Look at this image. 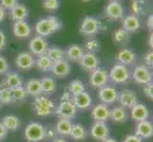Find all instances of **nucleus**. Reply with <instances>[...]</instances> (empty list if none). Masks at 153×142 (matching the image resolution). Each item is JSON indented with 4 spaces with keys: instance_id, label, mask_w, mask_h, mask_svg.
Listing matches in <instances>:
<instances>
[{
    "instance_id": "39",
    "label": "nucleus",
    "mask_w": 153,
    "mask_h": 142,
    "mask_svg": "<svg viewBox=\"0 0 153 142\" xmlns=\"http://www.w3.org/2000/svg\"><path fill=\"white\" fill-rule=\"evenodd\" d=\"M85 49L88 50V52H91L94 53L100 49V42L96 38L88 39L85 43Z\"/></svg>"
},
{
    "instance_id": "12",
    "label": "nucleus",
    "mask_w": 153,
    "mask_h": 142,
    "mask_svg": "<svg viewBox=\"0 0 153 142\" xmlns=\"http://www.w3.org/2000/svg\"><path fill=\"white\" fill-rule=\"evenodd\" d=\"M120 106L126 108V110L133 107L136 103H138V99L137 95L134 91L129 90V89H125L118 93V99Z\"/></svg>"
},
{
    "instance_id": "1",
    "label": "nucleus",
    "mask_w": 153,
    "mask_h": 142,
    "mask_svg": "<svg viewBox=\"0 0 153 142\" xmlns=\"http://www.w3.org/2000/svg\"><path fill=\"white\" fill-rule=\"evenodd\" d=\"M62 28V22L56 16H48L45 18H41L35 24V32L37 35L45 37L51 34H53L60 30Z\"/></svg>"
},
{
    "instance_id": "31",
    "label": "nucleus",
    "mask_w": 153,
    "mask_h": 142,
    "mask_svg": "<svg viewBox=\"0 0 153 142\" xmlns=\"http://www.w3.org/2000/svg\"><path fill=\"white\" fill-rule=\"evenodd\" d=\"M84 53L85 52H84L83 47L75 44L70 46L65 51V55L67 59L73 62H79V60L81 59V57L83 56Z\"/></svg>"
},
{
    "instance_id": "19",
    "label": "nucleus",
    "mask_w": 153,
    "mask_h": 142,
    "mask_svg": "<svg viewBox=\"0 0 153 142\" xmlns=\"http://www.w3.org/2000/svg\"><path fill=\"white\" fill-rule=\"evenodd\" d=\"M23 85V79L17 72L8 71L5 79L0 83V87H8L10 89Z\"/></svg>"
},
{
    "instance_id": "10",
    "label": "nucleus",
    "mask_w": 153,
    "mask_h": 142,
    "mask_svg": "<svg viewBox=\"0 0 153 142\" xmlns=\"http://www.w3.org/2000/svg\"><path fill=\"white\" fill-rule=\"evenodd\" d=\"M29 49L31 54L33 56L38 57L47 53V50L49 49V44L44 37L36 35L33 38L30 39L29 44Z\"/></svg>"
},
{
    "instance_id": "43",
    "label": "nucleus",
    "mask_w": 153,
    "mask_h": 142,
    "mask_svg": "<svg viewBox=\"0 0 153 142\" xmlns=\"http://www.w3.org/2000/svg\"><path fill=\"white\" fill-rule=\"evenodd\" d=\"M0 5L5 9V10H13L16 5L18 4L17 0H0Z\"/></svg>"
},
{
    "instance_id": "52",
    "label": "nucleus",
    "mask_w": 153,
    "mask_h": 142,
    "mask_svg": "<svg viewBox=\"0 0 153 142\" xmlns=\"http://www.w3.org/2000/svg\"><path fill=\"white\" fill-rule=\"evenodd\" d=\"M5 17H6V10L0 5V23L4 21Z\"/></svg>"
},
{
    "instance_id": "47",
    "label": "nucleus",
    "mask_w": 153,
    "mask_h": 142,
    "mask_svg": "<svg viewBox=\"0 0 153 142\" xmlns=\"http://www.w3.org/2000/svg\"><path fill=\"white\" fill-rule=\"evenodd\" d=\"M123 142H143V139L136 135H128L126 136Z\"/></svg>"
},
{
    "instance_id": "14",
    "label": "nucleus",
    "mask_w": 153,
    "mask_h": 142,
    "mask_svg": "<svg viewBox=\"0 0 153 142\" xmlns=\"http://www.w3.org/2000/svg\"><path fill=\"white\" fill-rule=\"evenodd\" d=\"M15 65L21 70H30L35 65V58L30 52H21L15 58Z\"/></svg>"
},
{
    "instance_id": "17",
    "label": "nucleus",
    "mask_w": 153,
    "mask_h": 142,
    "mask_svg": "<svg viewBox=\"0 0 153 142\" xmlns=\"http://www.w3.org/2000/svg\"><path fill=\"white\" fill-rule=\"evenodd\" d=\"M129 114H130L131 119H133L136 122L149 119L150 116L149 109L147 108L146 105L143 103H136L133 107L130 108Z\"/></svg>"
},
{
    "instance_id": "58",
    "label": "nucleus",
    "mask_w": 153,
    "mask_h": 142,
    "mask_svg": "<svg viewBox=\"0 0 153 142\" xmlns=\"http://www.w3.org/2000/svg\"><path fill=\"white\" fill-rule=\"evenodd\" d=\"M110 1H117V0H110Z\"/></svg>"
},
{
    "instance_id": "53",
    "label": "nucleus",
    "mask_w": 153,
    "mask_h": 142,
    "mask_svg": "<svg viewBox=\"0 0 153 142\" xmlns=\"http://www.w3.org/2000/svg\"><path fill=\"white\" fill-rule=\"evenodd\" d=\"M51 142H68V141L63 138H55Z\"/></svg>"
},
{
    "instance_id": "36",
    "label": "nucleus",
    "mask_w": 153,
    "mask_h": 142,
    "mask_svg": "<svg viewBox=\"0 0 153 142\" xmlns=\"http://www.w3.org/2000/svg\"><path fill=\"white\" fill-rule=\"evenodd\" d=\"M10 94H12L13 103V102H22L28 97V94L26 92L24 86H18L15 88L10 89Z\"/></svg>"
},
{
    "instance_id": "28",
    "label": "nucleus",
    "mask_w": 153,
    "mask_h": 142,
    "mask_svg": "<svg viewBox=\"0 0 153 142\" xmlns=\"http://www.w3.org/2000/svg\"><path fill=\"white\" fill-rule=\"evenodd\" d=\"M72 125L73 123L71 119L59 118L54 127H55V131L57 135H59L61 136H68L71 134Z\"/></svg>"
},
{
    "instance_id": "2",
    "label": "nucleus",
    "mask_w": 153,
    "mask_h": 142,
    "mask_svg": "<svg viewBox=\"0 0 153 142\" xmlns=\"http://www.w3.org/2000/svg\"><path fill=\"white\" fill-rule=\"evenodd\" d=\"M33 109L36 116L46 118L54 113L55 104L49 97L40 95L34 98V101L33 102Z\"/></svg>"
},
{
    "instance_id": "7",
    "label": "nucleus",
    "mask_w": 153,
    "mask_h": 142,
    "mask_svg": "<svg viewBox=\"0 0 153 142\" xmlns=\"http://www.w3.org/2000/svg\"><path fill=\"white\" fill-rule=\"evenodd\" d=\"M108 72L102 67H98L94 69L91 72V75H89V85L93 88L100 89L108 85Z\"/></svg>"
},
{
    "instance_id": "5",
    "label": "nucleus",
    "mask_w": 153,
    "mask_h": 142,
    "mask_svg": "<svg viewBox=\"0 0 153 142\" xmlns=\"http://www.w3.org/2000/svg\"><path fill=\"white\" fill-rule=\"evenodd\" d=\"M130 78H132V80L138 85H145L152 82V73L145 65H139L130 72Z\"/></svg>"
},
{
    "instance_id": "35",
    "label": "nucleus",
    "mask_w": 153,
    "mask_h": 142,
    "mask_svg": "<svg viewBox=\"0 0 153 142\" xmlns=\"http://www.w3.org/2000/svg\"><path fill=\"white\" fill-rule=\"evenodd\" d=\"M46 55L50 58L52 63H56V62H59V61L66 59L65 51L62 49H60V47H57V46L49 47L48 50H47Z\"/></svg>"
},
{
    "instance_id": "40",
    "label": "nucleus",
    "mask_w": 153,
    "mask_h": 142,
    "mask_svg": "<svg viewBox=\"0 0 153 142\" xmlns=\"http://www.w3.org/2000/svg\"><path fill=\"white\" fill-rule=\"evenodd\" d=\"M43 7L47 10L53 12V10H58V8L60 7V1L59 0H44Z\"/></svg>"
},
{
    "instance_id": "41",
    "label": "nucleus",
    "mask_w": 153,
    "mask_h": 142,
    "mask_svg": "<svg viewBox=\"0 0 153 142\" xmlns=\"http://www.w3.org/2000/svg\"><path fill=\"white\" fill-rule=\"evenodd\" d=\"M131 10L134 13V15H139V14H143L144 12V7H143V3L140 0H133L132 4H131Z\"/></svg>"
},
{
    "instance_id": "9",
    "label": "nucleus",
    "mask_w": 153,
    "mask_h": 142,
    "mask_svg": "<svg viewBox=\"0 0 153 142\" xmlns=\"http://www.w3.org/2000/svg\"><path fill=\"white\" fill-rule=\"evenodd\" d=\"M89 135L93 139L97 141H103L105 138H109L110 128L107 122L94 121V123L91 125V130H89Z\"/></svg>"
},
{
    "instance_id": "11",
    "label": "nucleus",
    "mask_w": 153,
    "mask_h": 142,
    "mask_svg": "<svg viewBox=\"0 0 153 142\" xmlns=\"http://www.w3.org/2000/svg\"><path fill=\"white\" fill-rule=\"evenodd\" d=\"M118 91L117 89L113 86L105 85L99 89L98 91V98L102 103L105 104H112L117 102L118 99Z\"/></svg>"
},
{
    "instance_id": "24",
    "label": "nucleus",
    "mask_w": 153,
    "mask_h": 142,
    "mask_svg": "<svg viewBox=\"0 0 153 142\" xmlns=\"http://www.w3.org/2000/svg\"><path fill=\"white\" fill-rule=\"evenodd\" d=\"M116 59H117L119 64L128 66L134 65V63L136 61V55L131 49H123L118 52L117 56H116Z\"/></svg>"
},
{
    "instance_id": "8",
    "label": "nucleus",
    "mask_w": 153,
    "mask_h": 142,
    "mask_svg": "<svg viewBox=\"0 0 153 142\" xmlns=\"http://www.w3.org/2000/svg\"><path fill=\"white\" fill-rule=\"evenodd\" d=\"M100 29H101V23L98 19L93 16H86L81 22L79 32L84 35L92 36L97 34Z\"/></svg>"
},
{
    "instance_id": "34",
    "label": "nucleus",
    "mask_w": 153,
    "mask_h": 142,
    "mask_svg": "<svg viewBox=\"0 0 153 142\" xmlns=\"http://www.w3.org/2000/svg\"><path fill=\"white\" fill-rule=\"evenodd\" d=\"M52 64H53V63L51 62V60L46 54L38 56L37 59H35V66L42 72L51 71L52 67Z\"/></svg>"
},
{
    "instance_id": "50",
    "label": "nucleus",
    "mask_w": 153,
    "mask_h": 142,
    "mask_svg": "<svg viewBox=\"0 0 153 142\" xmlns=\"http://www.w3.org/2000/svg\"><path fill=\"white\" fill-rule=\"evenodd\" d=\"M70 99H72V96L71 95V93L67 90V91H65L64 93H63L62 97H61V102H63V101H70Z\"/></svg>"
},
{
    "instance_id": "29",
    "label": "nucleus",
    "mask_w": 153,
    "mask_h": 142,
    "mask_svg": "<svg viewBox=\"0 0 153 142\" xmlns=\"http://www.w3.org/2000/svg\"><path fill=\"white\" fill-rule=\"evenodd\" d=\"M26 92H27L28 96L31 97H38L42 95V89H41V83L40 80L38 79H30L27 82L26 85L24 86Z\"/></svg>"
},
{
    "instance_id": "33",
    "label": "nucleus",
    "mask_w": 153,
    "mask_h": 142,
    "mask_svg": "<svg viewBox=\"0 0 153 142\" xmlns=\"http://www.w3.org/2000/svg\"><path fill=\"white\" fill-rule=\"evenodd\" d=\"M68 91L71 93L72 97H75V96H78V95L82 94L83 92H85L86 86L81 80L75 79V80H72L70 82V85L68 86Z\"/></svg>"
},
{
    "instance_id": "15",
    "label": "nucleus",
    "mask_w": 153,
    "mask_h": 142,
    "mask_svg": "<svg viewBox=\"0 0 153 142\" xmlns=\"http://www.w3.org/2000/svg\"><path fill=\"white\" fill-rule=\"evenodd\" d=\"M79 64L84 70L91 72L94 69L99 67V58L95 55V53H91V52H86L84 53L81 59L79 60Z\"/></svg>"
},
{
    "instance_id": "48",
    "label": "nucleus",
    "mask_w": 153,
    "mask_h": 142,
    "mask_svg": "<svg viewBox=\"0 0 153 142\" xmlns=\"http://www.w3.org/2000/svg\"><path fill=\"white\" fill-rule=\"evenodd\" d=\"M7 45V38L6 35L3 32V31L0 29V50H2L5 49V46Z\"/></svg>"
},
{
    "instance_id": "45",
    "label": "nucleus",
    "mask_w": 153,
    "mask_h": 142,
    "mask_svg": "<svg viewBox=\"0 0 153 142\" xmlns=\"http://www.w3.org/2000/svg\"><path fill=\"white\" fill-rule=\"evenodd\" d=\"M9 71V63L4 57L0 56V75L6 74Z\"/></svg>"
},
{
    "instance_id": "23",
    "label": "nucleus",
    "mask_w": 153,
    "mask_h": 142,
    "mask_svg": "<svg viewBox=\"0 0 153 142\" xmlns=\"http://www.w3.org/2000/svg\"><path fill=\"white\" fill-rule=\"evenodd\" d=\"M122 26H123L122 29H124L125 30L130 33V32H135V31L138 30L141 27V23L138 16H136L134 14H128L123 17Z\"/></svg>"
},
{
    "instance_id": "59",
    "label": "nucleus",
    "mask_w": 153,
    "mask_h": 142,
    "mask_svg": "<svg viewBox=\"0 0 153 142\" xmlns=\"http://www.w3.org/2000/svg\"><path fill=\"white\" fill-rule=\"evenodd\" d=\"M140 1H143V0H140Z\"/></svg>"
},
{
    "instance_id": "32",
    "label": "nucleus",
    "mask_w": 153,
    "mask_h": 142,
    "mask_svg": "<svg viewBox=\"0 0 153 142\" xmlns=\"http://www.w3.org/2000/svg\"><path fill=\"white\" fill-rule=\"evenodd\" d=\"M88 131L81 123H75L72 125L70 136L75 141H83L87 138Z\"/></svg>"
},
{
    "instance_id": "21",
    "label": "nucleus",
    "mask_w": 153,
    "mask_h": 142,
    "mask_svg": "<svg viewBox=\"0 0 153 142\" xmlns=\"http://www.w3.org/2000/svg\"><path fill=\"white\" fill-rule=\"evenodd\" d=\"M13 31L17 38L25 39L30 36L31 28L26 21H15L13 26Z\"/></svg>"
},
{
    "instance_id": "22",
    "label": "nucleus",
    "mask_w": 153,
    "mask_h": 142,
    "mask_svg": "<svg viewBox=\"0 0 153 142\" xmlns=\"http://www.w3.org/2000/svg\"><path fill=\"white\" fill-rule=\"evenodd\" d=\"M72 102L76 106L77 110H83V111L89 109L92 105L91 96L86 91L78 95V96L72 97Z\"/></svg>"
},
{
    "instance_id": "18",
    "label": "nucleus",
    "mask_w": 153,
    "mask_h": 142,
    "mask_svg": "<svg viewBox=\"0 0 153 142\" xmlns=\"http://www.w3.org/2000/svg\"><path fill=\"white\" fill-rule=\"evenodd\" d=\"M142 139L150 138L153 135V124L149 119L143 120V121L137 122L135 126V134Z\"/></svg>"
},
{
    "instance_id": "42",
    "label": "nucleus",
    "mask_w": 153,
    "mask_h": 142,
    "mask_svg": "<svg viewBox=\"0 0 153 142\" xmlns=\"http://www.w3.org/2000/svg\"><path fill=\"white\" fill-rule=\"evenodd\" d=\"M57 135V133L55 131V127L51 125H48L47 127H45V138L53 140Z\"/></svg>"
},
{
    "instance_id": "49",
    "label": "nucleus",
    "mask_w": 153,
    "mask_h": 142,
    "mask_svg": "<svg viewBox=\"0 0 153 142\" xmlns=\"http://www.w3.org/2000/svg\"><path fill=\"white\" fill-rule=\"evenodd\" d=\"M8 135V130L5 128V126L2 124V122H0V141L4 140L7 138Z\"/></svg>"
},
{
    "instance_id": "54",
    "label": "nucleus",
    "mask_w": 153,
    "mask_h": 142,
    "mask_svg": "<svg viewBox=\"0 0 153 142\" xmlns=\"http://www.w3.org/2000/svg\"><path fill=\"white\" fill-rule=\"evenodd\" d=\"M149 46L151 47H153V34H150L149 35Z\"/></svg>"
},
{
    "instance_id": "16",
    "label": "nucleus",
    "mask_w": 153,
    "mask_h": 142,
    "mask_svg": "<svg viewBox=\"0 0 153 142\" xmlns=\"http://www.w3.org/2000/svg\"><path fill=\"white\" fill-rule=\"evenodd\" d=\"M109 113L110 109L107 104L105 103H98L91 109V118L94 121L99 122H107L109 119Z\"/></svg>"
},
{
    "instance_id": "20",
    "label": "nucleus",
    "mask_w": 153,
    "mask_h": 142,
    "mask_svg": "<svg viewBox=\"0 0 153 142\" xmlns=\"http://www.w3.org/2000/svg\"><path fill=\"white\" fill-rule=\"evenodd\" d=\"M71 66L66 59L52 64L51 72L57 78H65L71 73Z\"/></svg>"
},
{
    "instance_id": "55",
    "label": "nucleus",
    "mask_w": 153,
    "mask_h": 142,
    "mask_svg": "<svg viewBox=\"0 0 153 142\" xmlns=\"http://www.w3.org/2000/svg\"><path fill=\"white\" fill-rule=\"evenodd\" d=\"M101 142H118L116 139L112 138H105V140L101 141Z\"/></svg>"
},
{
    "instance_id": "3",
    "label": "nucleus",
    "mask_w": 153,
    "mask_h": 142,
    "mask_svg": "<svg viewBox=\"0 0 153 142\" xmlns=\"http://www.w3.org/2000/svg\"><path fill=\"white\" fill-rule=\"evenodd\" d=\"M24 136L29 142H41L45 139V126L37 121L26 125Z\"/></svg>"
},
{
    "instance_id": "6",
    "label": "nucleus",
    "mask_w": 153,
    "mask_h": 142,
    "mask_svg": "<svg viewBox=\"0 0 153 142\" xmlns=\"http://www.w3.org/2000/svg\"><path fill=\"white\" fill-rule=\"evenodd\" d=\"M77 111L78 110L73 103L72 99L60 102V103L58 104V106L54 110L56 116L59 118H66L71 120L75 118Z\"/></svg>"
},
{
    "instance_id": "26",
    "label": "nucleus",
    "mask_w": 153,
    "mask_h": 142,
    "mask_svg": "<svg viewBox=\"0 0 153 142\" xmlns=\"http://www.w3.org/2000/svg\"><path fill=\"white\" fill-rule=\"evenodd\" d=\"M42 95L45 96H51L54 94L57 90V83L55 80L51 77H43L40 80Z\"/></svg>"
},
{
    "instance_id": "57",
    "label": "nucleus",
    "mask_w": 153,
    "mask_h": 142,
    "mask_svg": "<svg viewBox=\"0 0 153 142\" xmlns=\"http://www.w3.org/2000/svg\"><path fill=\"white\" fill-rule=\"evenodd\" d=\"M82 1H85V2H88V1H91V0H82Z\"/></svg>"
},
{
    "instance_id": "44",
    "label": "nucleus",
    "mask_w": 153,
    "mask_h": 142,
    "mask_svg": "<svg viewBox=\"0 0 153 142\" xmlns=\"http://www.w3.org/2000/svg\"><path fill=\"white\" fill-rule=\"evenodd\" d=\"M143 91H144L145 96L149 99H150V101H152V99H153V83H152V82L144 85Z\"/></svg>"
},
{
    "instance_id": "27",
    "label": "nucleus",
    "mask_w": 153,
    "mask_h": 142,
    "mask_svg": "<svg viewBox=\"0 0 153 142\" xmlns=\"http://www.w3.org/2000/svg\"><path fill=\"white\" fill-rule=\"evenodd\" d=\"M10 16L14 21H25L29 16V10L23 4H17L10 10Z\"/></svg>"
},
{
    "instance_id": "51",
    "label": "nucleus",
    "mask_w": 153,
    "mask_h": 142,
    "mask_svg": "<svg viewBox=\"0 0 153 142\" xmlns=\"http://www.w3.org/2000/svg\"><path fill=\"white\" fill-rule=\"evenodd\" d=\"M146 27L150 30L153 29V15L152 14H149V17L146 19Z\"/></svg>"
},
{
    "instance_id": "13",
    "label": "nucleus",
    "mask_w": 153,
    "mask_h": 142,
    "mask_svg": "<svg viewBox=\"0 0 153 142\" xmlns=\"http://www.w3.org/2000/svg\"><path fill=\"white\" fill-rule=\"evenodd\" d=\"M105 16L110 20H121L125 15V10L118 1H110L105 10Z\"/></svg>"
},
{
    "instance_id": "4",
    "label": "nucleus",
    "mask_w": 153,
    "mask_h": 142,
    "mask_svg": "<svg viewBox=\"0 0 153 142\" xmlns=\"http://www.w3.org/2000/svg\"><path fill=\"white\" fill-rule=\"evenodd\" d=\"M108 78L116 85H125L130 80V71L128 66L117 63L109 70Z\"/></svg>"
},
{
    "instance_id": "38",
    "label": "nucleus",
    "mask_w": 153,
    "mask_h": 142,
    "mask_svg": "<svg viewBox=\"0 0 153 142\" xmlns=\"http://www.w3.org/2000/svg\"><path fill=\"white\" fill-rule=\"evenodd\" d=\"M0 102L3 105H9L13 103L10 89L8 87H0Z\"/></svg>"
},
{
    "instance_id": "37",
    "label": "nucleus",
    "mask_w": 153,
    "mask_h": 142,
    "mask_svg": "<svg viewBox=\"0 0 153 142\" xmlns=\"http://www.w3.org/2000/svg\"><path fill=\"white\" fill-rule=\"evenodd\" d=\"M129 32H128L124 29H118L117 30L114 31L113 33V40L116 43L119 44H126V42L129 40Z\"/></svg>"
},
{
    "instance_id": "56",
    "label": "nucleus",
    "mask_w": 153,
    "mask_h": 142,
    "mask_svg": "<svg viewBox=\"0 0 153 142\" xmlns=\"http://www.w3.org/2000/svg\"><path fill=\"white\" fill-rule=\"evenodd\" d=\"M2 106H3V104H2L1 102H0V109H1V108H2Z\"/></svg>"
},
{
    "instance_id": "46",
    "label": "nucleus",
    "mask_w": 153,
    "mask_h": 142,
    "mask_svg": "<svg viewBox=\"0 0 153 142\" xmlns=\"http://www.w3.org/2000/svg\"><path fill=\"white\" fill-rule=\"evenodd\" d=\"M144 61H145V65L147 67H152L153 65V52L150 51H147L145 57H144Z\"/></svg>"
},
{
    "instance_id": "30",
    "label": "nucleus",
    "mask_w": 153,
    "mask_h": 142,
    "mask_svg": "<svg viewBox=\"0 0 153 142\" xmlns=\"http://www.w3.org/2000/svg\"><path fill=\"white\" fill-rule=\"evenodd\" d=\"M2 124L5 126L6 128L10 132H15L21 127V120L20 118L15 115H8L5 116L2 118Z\"/></svg>"
},
{
    "instance_id": "25",
    "label": "nucleus",
    "mask_w": 153,
    "mask_h": 142,
    "mask_svg": "<svg viewBox=\"0 0 153 142\" xmlns=\"http://www.w3.org/2000/svg\"><path fill=\"white\" fill-rule=\"evenodd\" d=\"M128 118V110L122 106H116L110 109L109 119H111L115 123H124Z\"/></svg>"
}]
</instances>
